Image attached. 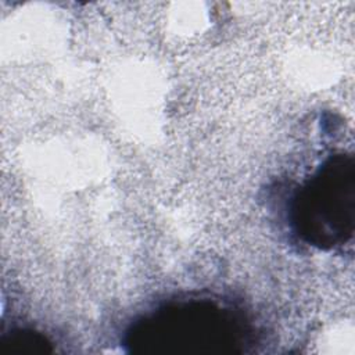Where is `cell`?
I'll use <instances>...</instances> for the list:
<instances>
[{
	"instance_id": "cell-1",
	"label": "cell",
	"mask_w": 355,
	"mask_h": 355,
	"mask_svg": "<svg viewBox=\"0 0 355 355\" xmlns=\"http://www.w3.org/2000/svg\"><path fill=\"white\" fill-rule=\"evenodd\" d=\"M293 211L295 229L305 241L319 248L343 244L354 230V158H329L301 187Z\"/></svg>"
}]
</instances>
